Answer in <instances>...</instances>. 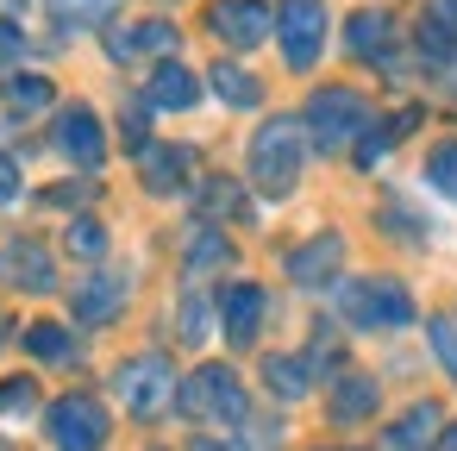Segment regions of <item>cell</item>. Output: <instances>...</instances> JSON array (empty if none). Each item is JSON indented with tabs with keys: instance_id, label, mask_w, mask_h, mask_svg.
<instances>
[{
	"instance_id": "1",
	"label": "cell",
	"mask_w": 457,
	"mask_h": 451,
	"mask_svg": "<svg viewBox=\"0 0 457 451\" xmlns=\"http://www.w3.org/2000/svg\"><path fill=\"white\" fill-rule=\"evenodd\" d=\"M301 170H307V132L295 113H276L251 132L245 145V188L263 195V201H288L301 188Z\"/></svg>"
},
{
	"instance_id": "2",
	"label": "cell",
	"mask_w": 457,
	"mask_h": 451,
	"mask_svg": "<svg viewBox=\"0 0 457 451\" xmlns=\"http://www.w3.org/2000/svg\"><path fill=\"white\" fill-rule=\"evenodd\" d=\"M301 120V132H307V145L313 151H351L363 132H370V95L363 88H345V82H326V88H313L307 95V107L295 113Z\"/></svg>"
},
{
	"instance_id": "3",
	"label": "cell",
	"mask_w": 457,
	"mask_h": 451,
	"mask_svg": "<svg viewBox=\"0 0 457 451\" xmlns=\"http://www.w3.org/2000/svg\"><path fill=\"white\" fill-rule=\"evenodd\" d=\"M176 407H182L195 426H245V420H251V388L238 382L232 363H195V370L176 382Z\"/></svg>"
},
{
	"instance_id": "4",
	"label": "cell",
	"mask_w": 457,
	"mask_h": 451,
	"mask_svg": "<svg viewBox=\"0 0 457 451\" xmlns=\"http://www.w3.org/2000/svg\"><path fill=\"white\" fill-rule=\"evenodd\" d=\"M338 313H345V326H357V332H401V326L420 320L407 282H395V276H357V282H338Z\"/></svg>"
},
{
	"instance_id": "5",
	"label": "cell",
	"mask_w": 457,
	"mask_h": 451,
	"mask_svg": "<svg viewBox=\"0 0 457 451\" xmlns=\"http://www.w3.org/2000/svg\"><path fill=\"white\" fill-rule=\"evenodd\" d=\"M176 382L182 376H176V363L163 351H132V357L113 363V395H120V407L132 420H163L176 407Z\"/></svg>"
},
{
	"instance_id": "6",
	"label": "cell",
	"mask_w": 457,
	"mask_h": 451,
	"mask_svg": "<svg viewBox=\"0 0 457 451\" xmlns=\"http://www.w3.org/2000/svg\"><path fill=\"white\" fill-rule=\"evenodd\" d=\"M45 438H51V451H107L113 413H107L101 395L70 388V395H57V401L45 407Z\"/></svg>"
},
{
	"instance_id": "7",
	"label": "cell",
	"mask_w": 457,
	"mask_h": 451,
	"mask_svg": "<svg viewBox=\"0 0 457 451\" xmlns=\"http://www.w3.org/2000/svg\"><path fill=\"white\" fill-rule=\"evenodd\" d=\"M326 26H332L326 0H276V45L295 76H307L326 57Z\"/></svg>"
},
{
	"instance_id": "8",
	"label": "cell",
	"mask_w": 457,
	"mask_h": 451,
	"mask_svg": "<svg viewBox=\"0 0 457 451\" xmlns=\"http://www.w3.org/2000/svg\"><path fill=\"white\" fill-rule=\"evenodd\" d=\"M201 26L226 45V51H257L276 38V7L270 0H207Z\"/></svg>"
},
{
	"instance_id": "9",
	"label": "cell",
	"mask_w": 457,
	"mask_h": 451,
	"mask_svg": "<svg viewBox=\"0 0 457 451\" xmlns=\"http://www.w3.org/2000/svg\"><path fill=\"white\" fill-rule=\"evenodd\" d=\"M51 145L82 170V176H95L101 163H107V126H101V113L88 107V101H70V107H57V126H51Z\"/></svg>"
},
{
	"instance_id": "10",
	"label": "cell",
	"mask_w": 457,
	"mask_h": 451,
	"mask_svg": "<svg viewBox=\"0 0 457 451\" xmlns=\"http://www.w3.org/2000/svg\"><path fill=\"white\" fill-rule=\"evenodd\" d=\"M345 251H351V245H345V232H332V226H326V232H313V238H301V245L282 257V270H288V282H295V288L320 295V288H332V282L345 276Z\"/></svg>"
},
{
	"instance_id": "11",
	"label": "cell",
	"mask_w": 457,
	"mask_h": 451,
	"mask_svg": "<svg viewBox=\"0 0 457 451\" xmlns=\"http://www.w3.org/2000/svg\"><path fill=\"white\" fill-rule=\"evenodd\" d=\"M263 313H270V288L263 282H226L220 288V301H213V320H220V332H226V345H238V351H251L257 345V332H263Z\"/></svg>"
},
{
	"instance_id": "12",
	"label": "cell",
	"mask_w": 457,
	"mask_h": 451,
	"mask_svg": "<svg viewBox=\"0 0 457 451\" xmlns=\"http://www.w3.org/2000/svg\"><path fill=\"white\" fill-rule=\"evenodd\" d=\"M0 282L20 288V295H51L57 288V257L45 238L32 232H13L7 245H0Z\"/></svg>"
},
{
	"instance_id": "13",
	"label": "cell",
	"mask_w": 457,
	"mask_h": 451,
	"mask_svg": "<svg viewBox=\"0 0 457 451\" xmlns=\"http://www.w3.org/2000/svg\"><path fill=\"white\" fill-rule=\"evenodd\" d=\"M138 182H145L151 195H182V188H195V182H201V157H195V145L151 138V145L138 151Z\"/></svg>"
},
{
	"instance_id": "14",
	"label": "cell",
	"mask_w": 457,
	"mask_h": 451,
	"mask_svg": "<svg viewBox=\"0 0 457 451\" xmlns=\"http://www.w3.org/2000/svg\"><path fill=\"white\" fill-rule=\"evenodd\" d=\"M101 45H107L113 63H138V57L163 63V57L182 51V32H176L170 20H138V26H113V32H101Z\"/></svg>"
},
{
	"instance_id": "15",
	"label": "cell",
	"mask_w": 457,
	"mask_h": 451,
	"mask_svg": "<svg viewBox=\"0 0 457 451\" xmlns=\"http://www.w3.org/2000/svg\"><path fill=\"white\" fill-rule=\"evenodd\" d=\"M126 301H132V276H126V270H95L88 282H76L70 313H76L82 326H113V320L126 313Z\"/></svg>"
},
{
	"instance_id": "16",
	"label": "cell",
	"mask_w": 457,
	"mask_h": 451,
	"mask_svg": "<svg viewBox=\"0 0 457 451\" xmlns=\"http://www.w3.org/2000/svg\"><path fill=\"white\" fill-rule=\"evenodd\" d=\"M376 407H382V382L370 370H338L326 382V420L332 426H363V420H376Z\"/></svg>"
},
{
	"instance_id": "17",
	"label": "cell",
	"mask_w": 457,
	"mask_h": 451,
	"mask_svg": "<svg viewBox=\"0 0 457 451\" xmlns=\"http://www.w3.org/2000/svg\"><path fill=\"white\" fill-rule=\"evenodd\" d=\"M195 101H201V76H195L182 57L151 63V76H145V107H151V113H188Z\"/></svg>"
},
{
	"instance_id": "18",
	"label": "cell",
	"mask_w": 457,
	"mask_h": 451,
	"mask_svg": "<svg viewBox=\"0 0 457 451\" xmlns=\"http://www.w3.org/2000/svg\"><path fill=\"white\" fill-rule=\"evenodd\" d=\"M395 13L388 7H357L351 20H345V51L357 57V63H388V51H395Z\"/></svg>"
},
{
	"instance_id": "19",
	"label": "cell",
	"mask_w": 457,
	"mask_h": 451,
	"mask_svg": "<svg viewBox=\"0 0 457 451\" xmlns=\"http://www.w3.org/2000/svg\"><path fill=\"white\" fill-rule=\"evenodd\" d=\"M0 107H7V120H38L57 107V82L38 70H0Z\"/></svg>"
},
{
	"instance_id": "20",
	"label": "cell",
	"mask_w": 457,
	"mask_h": 451,
	"mask_svg": "<svg viewBox=\"0 0 457 451\" xmlns=\"http://www.w3.org/2000/svg\"><path fill=\"white\" fill-rule=\"evenodd\" d=\"M413 45L426 63H457V0H426L413 20Z\"/></svg>"
},
{
	"instance_id": "21",
	"label": "cell",
	"mask_w": 457,
	"mask_h": 451,
	"mask_svg": "<svg viewBox=\"0 0 457 451\" xmlns=\"http://www.w3.org/2000/svg\"><path fill=\"white\" fill-rule=\"evenodd\" d=\"M438 432H445V407H438V401H413L407 413H395V420H388L382 451H432V445H438Z\"/></svg>"
},
{
	"instance_id": "22",
	"label": "cell",
	"mask_w": 457,
	"mask_h": 451,
	"mask_svg": "<svg viewBox=\"0 0 457 451\" xmlns=\"http://www.w3.org/2000/svg\"><path fill=\"white\" fill-rule=\"evenodd\" d=\"M195 213L207 220V226H220V220H251L257 207H251V195H245V182L238 176H201L195 182Z\"/></svg>"
},
{
	"instance_id": "23",
	"label": "cell",
	"mask_w": 457,
	"mask_h": 451,
	"mask_svg": "<svg viewBox=\"0 0 457 451\" xmlns=\"http://www.w3.org/2000/svg\"><path fill=\"white\" fill-rule=\"evenodd\" d=\"M126 0H45V13H51V32L76 38V32H101L120 20Z\"/></svg>"
},
{
	"instance_id": "24",
	"label": "cell",
	"mask_w": 457,
	"mask_h": 451,
	"mask_svg": "<svg viewBox=\"0 0 457 451\" xmlns=\"http://www.w3.org/2000/svg\"><path fill=\"white\" fill-rule=\"evenodd\" d=\"M232 113H251V107H263V82L245 70V63H232V57H220V63H207V76H201Z\"/></svg>"
},
{
	"instance_id": "25",
	"label": "cell",
	"mask_w": 457,
	"mask_h": 451,
	"mask_svg": "<svg viewBox=\"0 0 457 451\" xmlns=\"http://www.w3.org/2000/svg\"><path fill=\"white\" fill-rule=\"evenodd\" d=\"M226 263H232V238H226L220 226L195 220V226H188V245H182V276L201 282L207 270H226Z\"/></svg>"
},
{
	"instance_id": "26",
	"label": "cell",
	"mask_w": 457,
	"mask_h": 451,
	"mask_svg": "<svg viewBox=\"0 0 457 451\" xmlns=\"http://www.w3.org/2000/svg\"><path fill=\"white\" fill-rule=\"evenodd\" d=\"M263 382H270L276 401H301L320 376H313V363H307L301 351H270V357H263Z\"/></svg>"
},
{
	"instance_id": "27",
	"label": "cell",
	"mask_w": 457,
	"mask_h": 451,
	"mask_svg": "<svg viewBox=\"0 0 457 451\" xmlns=\"http://www.w3.org/2000/svg\"><path fill=\"white\" fill-rule=\"evenodd\" d=\"M20 338H26V351H32L38 363H76V332H70L63 320H32Z\"/></svg>"
},
{
	"instance_id": "28",
	"label": "cell",
	"mask_w": 457,
	"mask_h": 451,
	"mask_svg": "<svg viewBox=\"0 0 457 451\" xmlns=\"http://www.w3.org/2000/svg\"><path fill=\"white\" fill-rule=\"evenodd\" d=\"M63 251H70V257H82V263H101V257L113 251V232H107L95 213H76V220L63 226Z\"/></svg>"
},
{
	"instance_id": "29",
	"label": "cell",
	"mask_w": 457,
	"mask_h": 451,
	"mask_svg": "<svg viewBox=\"0 0 457 451\" xmlns=\"http://www.w3.org/2000/svg\"><path fill=\"white\" fill-rule=\"evenodd\" d=\"M207 332H213V301L201 288H188L182 307H176V338L182 345H207Z\"/></svg>"
},
{
	"instance_id": "30",
	"label": "cell",
	"mask_w": 457,
	"mask_h": 451,
	"mask_svg": "<svg viewBox=\"0 0 457 451\" xmlns=\"http://www.w3.org/2000/svg\"><path fill=\"white\" fill-rule=\"evenodd\" d=\"M426 188L445 195V201H457V138H445V145L426 151Z\"/></svg>"
},
{
	"instance_id": "31",
	"label": "cell",
	"mask_w": 457,
	"mask_h": 451,
	"mask_svg": "<svg viewBox=\"0 0 457 451\" xmlns=\"http://www.w3.org/2000/svg\"><path fill=\"white\" fill-rule=\"evenodd\" d=\"M95 195H101V182L76 176V182H57V188H45V195H38V207H57V213H82V207H88Z\"/></svg>"
},
{
	"instance_id": "32",
	"label": "cell",
	"mask_w": 457,
	"mask_h": 451,
	"mask_svg": "<svg viewBox=\"0 0 457 451\" xmlns=\"http://www.w3.org/2000/svg\"><path fill=\"white\" fill-rule=\"evenodd\" d=\"M426 338H432V351H438L445 376L457 382V320H451V313H432V320H426Z\"/></svg>"
},
{
	"instance_id": "33",
	"label": "cell",
	"mask_w": 457,
	"mask_h": 451,
	"mask_svg": "<svg viewBox=\"0 0 457 451\" xmlns=\"http://www.w3.org/2000/svg\"><path fill=\"white\" fill-rule=\"evenodd\" d=\"M120 132H126V151H132V157L151 145V107H145V95L120 107Z\"/></svg>"
},
{
	"instance_id": "34",
	"label": "cell",
	"mask_w": 457,
	"mask_h": 451,
	"mask_svg": "<svg viewBox=\"0 0 457 451\" xmlns=\"http://www.w3.org/2000/svg\"><path fill=\"white\" fill-rule=\"evenodd\" d=\"M0 413H38V382L32 376H0Z\"/></svg>"
},
{
	"instance_id": "35",
	"label": "cell",
	"mask_w": 457,
	"mask_h": 451,
	"mask_svg": "<svg viewBox=\"0 0 457 451\" xmlns=\"http://www.w3.org/2000/svg\"><path fill=\"white\" fill-rule=\"evenodd\" d=\"M26 51H32V38L20 32V20H0V70H13Z\"/></svg>"
},
{
	"instance_id": "36",
	"label": "cell",
	"mask_w": 457,
	"mask_h": 451,
	"mask_svg": "<svg viewBox=\"0 0 457 451\" xmlns=\"http://www.w3.org/2000/svg\"><path fill=\"white\" fill-rule=\"evenodd\" d=\"M382 220L395 226V238H413V245H420V238L432 232V226H426V220H413V213H407V207H401L395 195H388V207H382Z\"/></svg>"
},
{
	"instance_id": "37",
	"label": "cell",
	"mask_w": 457,
	"mask_h": 451,
	"mask_svg": "<svg viewBox=\"0 0 457 451\" xmlns=\"http://www.w3.org/2000/svg\"><path fill=\"white\" fill-rule=\"evenodd\" d=\"M20 182H26V176H20V163L0 151V207H13V201H20Z\"/></svg>"
},
{
	"instance_id": "38",
	"label": "cell",
	"mask_w": 457,
	"mask_h": 451,
	"mask_svg": "<svg viewBox=\"0 0 457 451\" xmlns=\"http://www.w3.org/2000/svg\"><path fill=\"white\" fill-rule=\"evenodd\" d=\"M26 13V0H0V20H20Z\"/></svg>"
},
{
	"instance_id": "39",
	"label": "cell",
	"mask_w": 457,
	"mask_h": 451,
	"mask_svg": "<svg viewBox=\"0 0 457 451\" xmlns=\"http://www.w3.org/2000/svg\"><path fill=\"white\" fill-rule=\"evenodd\" d=\"M188 451H238V445H220V438H195Z\"/></svg>"
},
{
	"instance_id": "40",
	"label": "cell",
	"mask_w": 457,
	"mask_h": 451,
	"mask_svg": "<svg viewBox=\"0 0 457 451\" xmlns=\"http://www.w3.org/2000/svg\"><path fill=\"white\" fill-rule=\"evenodd\" d=\"M438 451H457V426H445V432H438Z\"/></svg>"
},
{
	"instance_id": "41",
	"label": "cell",
	"mask_w": 457,
	"mask_h": 451,
	"mask_svg": "<svg viewBox=\"0 0 457 451\" xmlns=\"http://www.w3.org/2000/svg\"><path fill=\"white\" fill-rule=\"evenodd\" d=\"M7 338H13V320H0V345H7Z\"/></svg>"
},
{
	"instance_id": "42",
	"label": "cell",
	"mask_w": 457,
	"mask_h": 451,
	"mask_svg": "<svg viewBox=\"0 0 457 451\" xmlns=\"http://www.w3.org/2000/svg\"><path fill=\"white\" fill-rule=\"evenodd\" d=\"M320 451H357V445H320Z\"/></svg>"
},
{
	"instance_id": "43",
	"label": "cell",
	"mask_w": 457,
	"mask_h": 451,
	"mask_svg": "<svg viewBox=\"0 0 457 451\" xmlns=\"http://www.w3.org/2000/svg\"><path fill=\"white\" fill-rule=\"evenodd\" d=\"M0 451H13V445H7V438H0Z\"/></svg>"
}]
</instances>
